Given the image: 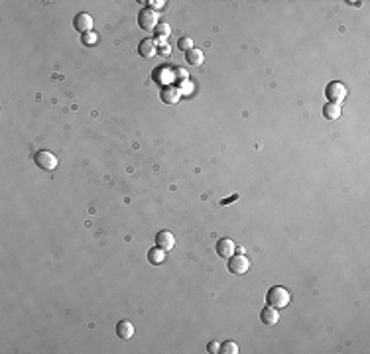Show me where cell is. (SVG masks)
<instances>
[{
	"label": "cell",
	"mask_w": 370,
	"mask_h": 354,
	"mask_svg": "<svg viewBox=\"0 0 370 354\" xmlns=\"http://www.w3.org/2000/svg\"><path fill=\"white\" fill-rule=\"evenodd\" d=\"M266 301H268V305L274 307V309H284V307L290 305L292 295H290V291H288L284 285H274V287L268 289Z\"/></svg>",
	"instance_id": "1"
},
{
	"label": "cell",
	"mask_w": 370,
	"mask_h": 354,
	"mask_svg": "<svg viewBox=\"0 0 370 354\" xmlns=\"http://www.w3.org/2000/svg\"><path fill=\"white\" fill-rule=\"evenodd\" d=\"M158 24H160V16H158L156 10H152V8H142V10L138 12V26H140L142 30L152 32V30H156Z\"/></svg>",
	"instance_id": "2"
},
{
	"label": "cell",
	"mask_w": 370,
	"mask_h": 354,
	"mask_svg": "<svg viewBox=\"0 0 370 354\" xmlns=\"http://www.w3.org/2000/svg\"><path fill=\"white\" fill-rule=\"evenodd\" d=\"M346 95H348V91L341 81H331L325 89V97L329 99V102H335V104L343 102L346 99Z\"/></svg>",
	"instance_id": "3"
},
{
	"label": "cell",
	"mask_w": 370,
	"mask_h": 354,
	"mask_svg": "<svg viewBox=\"0 0 370 354\" xmlns=\"http://www.w3.org/2000/svg\"><path fill=\"white\" fill-rule=\"evenodd\" d=\"M248 268H250V262H248V258H246L244 254H232L228 258V272L234 274V276L246 274V272H248Z\"/></svg>",
	"instance_id": "4"
},
{
	"label": "cell",
	"mask_w": 370,
	"mask_h": 354,
	"mask_svg": "<svg viewBox=\"0 0 370 354\" xmlns=\"http://www.w3.org/2000/svg\"><path fill=\"white\" fill-rule=\"evenodd\" d=\"M34 161H36V165H38L40 169H44V171H53V169L57 167V157H55L51 152H48V150H40V152L34 155Z\"/></svg>",
	"instance_id": "5"
},
{
	"label": "cell",
	"mask_w": 370,
	"mask_h": 354,
	"mask_svg": "<svg viewBox=\"0 0 370 354\" xmlns=\"http://www.w3.org/2000/svg\"><path fill=\"white\" fill-rule=\"evenodd\" d=\"M160 99H162L164 104H175V102H179V99H181V91H179L175 85H166V87H162Z\"/></svg>",
	"instance_id": "6"
},
{
	"label": "cell",
	"mask_w": 370,
	"mask_h": 354,
	"mask_svg": "<svg viewBox=\"0 0 370 354\" xmlns=\"http://www.w3.org/2000/svg\"><path fill=\"white\" fill-rule=\"evenodd\" d=\"M158 40H154V38H146V40H142L140 44H138V53L142 55V57H146V59H150V57H154L156 55V51H158Z\"/></svg>",
	"instance_id": "7"
},
{
	"label": "cell",
	"mask_w": 370,
	"mask_h": 354,
	"mask_svg": "<svg viewBox=\"0 0 370 354\" xmlns=\"http://www.w3.org/2000/svg\"><path fill=\"white\" fill-rule=\"evenodd\" d=\"M73 26H75V30L77 32H83V34H87V32H93V18L89 16V14H77L75 16V20H73Z\"/></svg>",
	"instance_id": "8"
},
{
	"label": "cell",
	"mask_w": 370,
	"mask_h": 354,
	"mask_svg": "<svg viewBox=\"0 0 370 354\" xmlns=\"http://www.w3.org/2000/svg\"><path fill=\"white\" fill-rule=\"evenodd\" d=\"M156 244L162 248V250H172L173 246H175V238H173V234L170 232V230H160L158 234H156Z\"/></svg>",
	"instance_id": "9"
},
{
	"label": "cell",
	"mask_w": 370,
	"mask_h": 354,
	"mask_svg": "<svg viewBox=\"0 0 370 354\" xmlns=\"http://www.w3.org/2000/svg\"><path fill=\"white\" fill-rule=\"evenodd\" d=\"M234 250H236V246H234V242L230 240V238H221L219 242H217V254L221 256V258H230L232 254H234Z\"/></svg>",
	"instance_id": "10"
},
{
	"label": "cell",
	"mask_w": 370,
	"mask_h": 354,
	"mask_svg": "<svg viewBox=\"0 0 370 354\" xmlns=\"http://www.w3.org/2000/svg\"><path fill=\"white\" fill-rule=\"evenodd\" d=\"M116 334H118L122 340L132 338V334H134V325H132L130 321H126V319L118 321V325H116Z\"/></svg>",
	"instance_id": "11"
},
{
	"label": "cell",
	"mask_w": 370,
	"mask_h": 354,
	"mask_svg": "<svg viewBox=\"0 0 370 354\" xmlns=\"http://www.w3.org/2000/svg\"><path fill=\"white\" fill-rule=\"evenodd\" d=\"M260 321L264 323V325H268V327H272V325H276L278 321H280V315H278V309H274V307H264L262 311H260Z\"/></svg>",
	"instance_id": "12"
},
{
	"label": "cell",
	"mask_w": 370,
	"mask_h": 354,
	"mask_svg": "<svg viewBox=\"0 0 370 354\" xmlns=\"http://www.w3.org/2000/svg\"><path fill=\"white\" fill-rule=\"evenodd\" d=\"M323 116L327 120H337L341 116V104H335V102H327L323 106Z\"/></svg>",
	"instance_id": "13"
},
{
	"label": "cell",
	"mask_w": 370,
	"mask_h": 354,
	"mask_svg": "<svg viewBox=\"0 0 370 354\" xmlns=\"http://www.w3.org/2000/svg\"><path fill=\"white\" fill-rule=\"evenodd\" d=\"M148 260H150V264H154V266L164 264V262H166V250H162L160 246L152 248V250L148 252Z\"/></svg>",
	"instance_id": "14"
},
{
	"label": "cell",
	"mask_w": 370,
	"mask_h": 354,
	"mask_svg": "<svg viewBox=\"0 0 370 354\" xmlns=\"http://www.w3.org/2000/svg\"><path fill=\"white\" fill-rule=\"evenodd\" d=\"M203 61H205V57H203V51H201V50H195V48H193L191 51H187V63H189V65L201 67Z\"/></svg>",
	"instance_id": "15"
},
{
	"label": "cell",
	"mask_w": 370,
	"mask_h": 354,
	"mask_svg": "<svg viewBox=\"0 0 370 354\" xmlns=\"http://www.w3.org/2000/svg\"><path fill=\"white\" fill-rule=\"evenodd\" d=\"M170 32H172V30H170V24H166V22H160V24L156 26V30H154V34L160 38V42H164V40L170 36Z\"/></svg>",
	"instance_id": "16"
},
{
	"label": "cell",
	"mask_w": 370,
	"mask_h": 354,
	"mask_svg": "<svg viewBox=\"0 0 370 354\" xmlns=\"http://www.w3.org/2000/svg\"><path fill=\"white\" fill-rule=\"evenodd\" d=\"M219 352H221V354H236V352H238V346H236V342L226 340V342L221 344V350H219Z\"/></svg>",
	"instance_id": "17"
},
{
	"label": "cell",
	"mask_w": 370,
	"mask_h": 354,
	"mask_svg": "<svg viewBox=\"0 0 370 354\" xmlns=\"http://www.w3.org/2000/svg\"><path fill=\"white\" fill-rule=\"evenodd\" d=\"M99 44V38H97V34L95 32H87V34H83V46H97Z\"/></svg>",
	"instance_id": "18"
},
{
	"label": "cell",
	"mask_w": 370,
	"mask_h": 354,
	"mask_svg": "<svg viewBox=\"0 0 370 354\" xmlns=\"http://www.w3.org/2000/svg\"><path fill=\"white\" fill-rule=\"evenodd\" d=\"M177 46H179L181 51H191V50H193V40H191V38H181V40L177 42Z\"/></svg>",
	"instance_id": "19"
},
{
	"label": "cell",
	"mask_w": 370,
	"mask_h": 354,
	"mask_svg": "<svg viewBox=\"0 0 370 354\" xmlns=\"http://www.w3.org/2000/svg\"><path fill=\"white\" fill-rule=\"evenodd\" d=\"M207 350H209L211 354H217V352L221 350V344H219L217 340H213V342H209V344H207Z\"/></svg>",
	"instance_id": "20"
},
{
	"label": "cell",
	"mask_w": 370,
	"mask_h": 354,
	"mask_svg": "<svg viewBox=\"0 0 370 354\" xmlns=\"http://www.w3.org/2000/svg\"><path fill=\"white\" fill-rule=\"evenodd\" d=\"M236 199H238V195H232L230 199H224V201H222V205H226V203H230V201H236Z\"/></svg>",
	"instance_id": "21"
}]
</instances>
